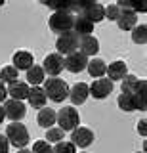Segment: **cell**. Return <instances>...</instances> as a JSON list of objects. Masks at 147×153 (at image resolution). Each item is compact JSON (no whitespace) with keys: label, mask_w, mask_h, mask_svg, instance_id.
<instances>
[{"label":"cell","mask_w":147,"mask_h":153,"mask_svg":"<svg viewBox=\"0 0 147 153\" xmlns=\"http://www.w3.org/2000/svg\"><path fill=\"white\" fill-rule=\"evenodd\" d=\"M27 113V107L23 105V102H17V100H8L4 103V115H6L10 121L19 123Z\"/></svg>","instance_id":"cell-8"},{"label":"cell","mask_w":147,"mask_h":153,"mask_svg":"<svg viewBox=\"0 0 147 153\" xmlns=\"http://www.w3.org/2000/svg\"><path fill=\"white\" fill-rule=\"evenodd\" d=\"M8 147H10V142L4 134H0V153H8Z\"/></svg>","instance_id":"cell-31"},{"label":"cell","mask_w":147,"mask_h":153,"mask_svg":"<svg viewBox=\"0 0 147 153\" xmlns=\"http://www.w3.org/2000/svg\"><path fill=\"white\" fill-rule=\"evenodd\" d=\"M105 73L109 75V80L115 82V80H122L128 75V67H126L124 61H113V63L107 67Z\"/></svg>","instance_id":"cell-16"},{"label":"cell","mask_w":147,"mask_h":153,"mask_svg":"<svg viewBox=\"0 0 147 153\" xmlns=\"http://www.w3.org/2000/svg\"><path fill=\"white\" fill-rule=\"evenodd\" d=\"M137 23V16L132 10H120V16L117 19V25L120 31H132Z\"/></svg>","instance_id":"cell-12"},{"label":"cell","mask_w":147,"mask_h":153,"mask_svg":"<svg viewBox=\"0 0 147 153\" xmlns=\"http://www.w3.org/2000/svg\"><path fill=\"white\" fill-rule=\"evenodd\" d=\"M88 96H90V92H88V84L86 82H77L73 88H69V98H71V102L75 105L84 103Z\"/></svg>","instance_id":"cell-14"},{"label":"cell","mask_w":147,"mask_h":153,"mask_svg":"<svg viewBox=\"0 0 147 153\" xmlns=\"http://www.w3.org/2000/svg\"><path fill=\"white\" fill-rule=\"evenodd\" d=\"M13 67H16L17 71H29L33 65V54L31 52H25V50H21V52H16V54H13Z\"/></svg>","instance_id":"cell-13"},{"label":"cell","mask_w":147,"mask_h":153,"mask_svg":"<svg viewBox=\"0 0 147 153\" xmlns=\"http://www.w3.org/2000/svg\"><path fill=\"white\" fill-rule=\"evenodd\" d=\"M31 153H54V149H52L50 142L38 140V142H35V146H33V151H31Z\"/></svg>","instance_id":"cell-27"},{"label":"cell","mask_w":147,"mask_h":153,"mask_svg":"<svg viewBox=\"0 0 147 153\" xmlns=\"http://www.w3.org/2000/svg\"><path fill=\"white\" fill-rule=\"evenodd\" d=\"M55 117H58V113L54 111V109H50V107H42L40 109V113H38V117H36V121H38V124L42 128H52L55 124Z\"/></svg>","instance_id":"cell-19"},{"label":"cell","mask_w":147,"mask_h":153,"mask_svg":"<svg viewBox=\"0 0 147 153\" xmlns=\"http://www.w3.org/2000/svg\"><path fill=\"white\" fill-rule=\"evenodd\" d=\"M46 138H48L46 142H55V143H58V142L63 140V130H61V128H48Z\"/></svg>","instance_id":"cell-29"},{"label":"cell","mask_w":147,"mask_h":153,"mask_svg":"<svg viewBox=\"0 0 147 153\" xmlns=\"http://www.w3.org/2000/svg\"><path fill=\"white\" fill-rule=\"evenodd\" d=\"M44 69L40 65H33L29 71H27V82L33 86H38L40 82H44Z\"/></svg>","instance_id":"cell-23"},{"label":"cell","mask_w":147,"mask_h":153,"mask_svg":"<svg viewBox=\"0 0 147 153\" xmlns=\"http://www.w3.org/2000/svg\"><path fill=\"white\" fill-rule=\"evenodd\" d=\"M54 153H75V143L73 142H58L55 147H52Z\"/></svg>","instance_id":"cell-28"},{"label":"cell","mask_w":147,"mask_h":153,"mask_svg":"<svg viewBox=\"0 0 147 153\" xmlns=\"http://www.w3.org/2000/svg\"><path fill=\"white\" fill-rule=\"evenodd\" d=\"M145 90H147V82H145V80H137V84H136L134 92H132V94L136 96V100H137V109H140V111H145V109H147Z\"/></svg>","instance_id":"cell-22"},{"label":"cell","mask_w":147,"mask_h":153,"mask_svg":"<svg viewBox=\"0 0 147 153\" xmlns=\"http://www.w3.org/2000/svg\"><path fill=\"white\" fill-rule=\"evenodd\" d=\"M6 96H8V90H6V86H4V82H0V102H4Z\"/></svg>","instance_id":"cell-32"},{"label":"cell","mask_w":147,"mask_h":153,"mask_svg":"<svg viewBox=\"0 0 147 153\" xmlns=\"http://www.w3.org/2000/svg\"><path fill=\"white\" fill-rule=\"evenodd\" d=\"M73 23H75V13L69 12V10H58L50 16L48 25L54 33L58 35H63V33L73 31Z\"/></svg>","instance_id":"cell-1"},{"label":"cell","mask_w":147,"mask_h":153,"mask_svg":"<svg viewBox=\"0 0 147 153\" xmlns=\"http://www.w3.org/2000/svg\"><path fill=\"white\" fill-rule=\"evenodd\" d=\"M118 16H120V8H118L117 4H111V6L105 8V17L109 19V21H117Z\"/></svg>","instance_id":"cell-30"},{"label":"cell","mask_w":147,"mask_h":153,"mask_svg":"<svg viewBox=\"0 0 147 153\" xmlns=\"http://www.w3.org/2000/svg\"><path fill=\"white\" fill-rule=\"evenodd\" d=\"M86 69H88L90 76H98V79H103V75H105V71H107V65H105V61H103V59L96 57V59L88 61Z\"/></svg>","instance_id":"cell-21"},{"label":"cell","mask_w":147,"mask_h":153,"mask_svg":"<svg viewBox=\"0 0 147 153\" xmlns=\"http://www.w3.org/2000/svg\"><path fill=\"white\" fill-rule=\"evenodd\" d=\"M145 119H143V121H140V124H137V130H140V134H141V136H145V134H147V128H145Z\"/></svg>","instance_id":"cell-33"},{"label":"cell","mask_w":147,"mask_h":153,"mask_svg":"<svg viewBox=\"0 0 147 153\" xmlns=\"http://www.w3.org/2000/svg\"><path fill=\"white\" fill-rule=\"evenodd\" d=\"M63 56L59 54H48L44 57V65H42V69H44V73H48L50 76H58L61 71H63Z\"/></svg>","instance_id":"cell-10"},{"label":"cell","mask_w":147,"mask_h":153,"mask_svg":"<svg viewBox=\"0 0 147 153\" xmlns=\"http://www.w3.org/2000/svg\"><path fill=\"white\" fill-rule=\"evenodd\" d=\"M8 94L12 96V100H17V102H23L25 98H29V84L27 82H21V80H16L8 86Z\"/></svg>","instance_id":"cell-15"},{"label":"cell","mask_w":147,"mask_h":153,"mask_svg":"<svg viewBox=\"0 0 147 153\" xmlns=\"http://www.w3.org/2000/svg\"><path fill=\"white\" fill-rule=\"evenodd\" d=\"M90 96H94L96 100H103L113 92V82L109 79H96L92 84L88 86Z\"/></svg>","instance_id":"cell-7"},{"label":"cell","mask_w":147,"mask_h":153,"mask_svg":"<svg viewBox=\"0 0 147 153\" xmlns=\"http://www.w3.org/2000/svg\"><path fill=\"white\" fill-rule=\"evenodd\" d=\"M4 136L8 138V142H10L12 146L19 147V149H23V147L29 143V130H27V126H25V124H21V123L8 124L6 134H4Z\"/></svg>","instance_id":"cell-3"},{"label":"cell","mask_w":147,"mask_h":153,"mask_svg":"<svg viewBox=\"0 0 147 153\" xmlns=\"http://www.w3.org/2000/svg\"><path fill=\"white\" fill-rule=\"evenodd\" d=\"M94 31V23L88 21L86 17L82 16H75V23H73V33L77 36H86V35H92Z\"/></svg>","instance_id":"cell-17"},{"label":"cell","mask_w":147,"mask_h":153,"mask_svg":"<svg viewBox=\"0 0 147 153\" xmlns=\"http://www.w3.org/2000/svg\"><path fill=\"white\" fill-rule=\"evenodd\" d=\"M55 123L59 124L61 130H75L80 123V117H78V111L75 107H61L58 117H55Z\"/></svg>","instance_id":"cell-4"},{"label":"cell","mask_w":147,"mask_h":153,"mask_svg":"<svg viewBox=\"0 0 147 153\" xmlns=\"http://www.w3.org/2000/svg\"><path fill=\"white\" fill-rule=\"evenodd\" d=\"M132 40H134L136 44H145L147 42V27L140 25V27L132 29Z\"/></svg>","instance_id":"cell-25"},{"label":"cell","mask_w":147,"mask_h":153,"mask_svg":"<svg viewBox=\"0 0 147 153\" xmlns=\"http://www.w3.org/2000/svg\"><path fill=\"white\" fill-rule=\"evenodd\" d=\"M71 142L75 143V147H88L94 143V132L86 126H77L75 130H71Z\"/></svg>","instance_id":"cell-6"},{"label":"cell","mask_w":147,"mask_h":153,"mask_svg":"<svg viewBox=\"0 0 147 153\" xmlns=\"http://www.w3.org/2000/svg\"><path fill=\"white\" fill-rule=\"evenodd\" d=\"M137 80H140L137 76H134V75H126L124 79H122V84H120L122 92H134V88H136Z\"/></svg>","instance_id":"cell-26"},{"label":"cell","mask_w":147,"mask_h":153,"mask_svg":"<svg viewBox=\"0 0 147 153\" xmlns=\"http://www.w3.org/2000/svg\"><path fill=\"white\" fill-rule=\"evenodd\" d=\"M55 48H58V54H73V52H77L78 48V36L75 35L73 31L69 33H63V35L58 36V42H55Z\"/></svg>","instance_id":"cell-5"},{"label":"cell","mask_w":147,"mask_h":153,"mask_svg":"<svg viewBox=\"0 0 147 153\" xmlns=\"http://www.w3.org/2000/svg\"><path fill=\"white\" fill-rule=\"evenodd\" d=\"M117 103H118V107H120L122 111H136L137 109V100H136V96L132 92H122L118 96Z\"/></svg>","instance_id":"cell-20"},{"label":"cell","mask_w":147,"mask_h":153,"mask_svg":"<svg viewBox=\"0 0 147 153\" xmlns=\"http://www.w3.org/2000/svg\"><path fill=\"white\" fill-rule=\"evenodd\" d=\"M29 103L33 105V107H36V109H42L46 105V92L40 88V86H33V88L29 90Z\"/></svg>","instance_id":"cell-18"},{"label":"cell","mask_w":147,"mask_h":153,"mask_svg":"<svg viewBox=\"0 0 147 153\" xmlns=\"http://www.w3.org/2000/svg\"><path fill=\"white\" fill-rule=\"evenodd\" d=\"M63 63H65V69L71 71V73H80V71L86 69L88 57L84 54H80V52H73V54H69L63 59Z\"/></svg>","instance_id":"cell-9"},{"label":"cell","mask_w":147,"mask_h":153,"mask_svg":"<svg viewBox=\"0 0 147 153\" xmlns=\"http://www.w3.org/2000/svg\"><path fill=\"white\" fill-rule=\"evenodd\" d=\"M46 98H50L52 102H63L65 98H69V86L63 79L59 76H50L48 80H44V88Z\"/></svg>","instance_id":"cell-2"},{"label":"cell","mask_w":147,"mask_h":153,"mask_svg":"<svg viewBox=\"0 0 147 153\" xmlns=\"http://www.w3.org/2000/svg\"><path fill=\"white\" fill-rule=\"evenodd\" d=\"M78 48H80V54L84 56H96L99 52V42L94 35H86V36H78Z\"/></svg>","instance_id":"cell-11"},{"label":"cell","mask_w":147,"mask_h":153,"mask_svg":"<svg viewBox=\"0 0 147 153\" xmlns=\"http://www.w3.org/2000/svg\"><path fill=\"white\" fill-rule=\"evenodd\" d=\"M137 153H143V151H137Z\"/></svg>","instance_id":"cell-36"},{"label":"cell","mask_w":147,"mask_h":153,"mask_svg":"<svg viewBox=\"0 0 147 153\" xmlns=\"http://www.w3.org/2000/svg\"><path fill=\"white\" fill-rule=\"evenodd\" d=\"M4 117H6V115H4V107H2V105H0V124H2Z\"/></svg>","instance_id":"cell-34"},{"label":"cell","mask_w":147,"mask_h":153,"mask_svg":"<svg viewBox=\"0 0 147 153\" xmlns=\"http://www.w3.org/2000/svg\"><path fill=\"white\" fill-rule=\"evenodd\" d=\"M17 69L13 65L10 67H2V71H0V82H8V84H12V82H16L17 80Z\"/></svg>","instance_id":"cell-24"},{"label":"cell","mask_w":147,"mask_h":153,"mask_svg":"<svg viewBox=\"0 0 147 153\" xmlns=\"http://www.w3.org/2000/svg\"><path fill=\"white\" fill-rule=\"evenodd\" d=\"M17 153H31V151H29V149H25V147H23V149H19Z\"/></svg>","instance_id":"cell-35"}]
</instances>
